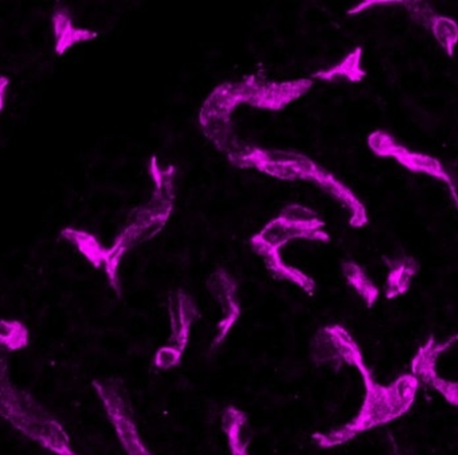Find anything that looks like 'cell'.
I'll return each instance as SVG.
<instances>
[{
    "mask_svg": "<svg viewBox=\"0 0 458 455\" xmlns=\"http://www.w3.org/2000/svg\"><path fill=\"white\" fill-rule=\"evenodd\" d=\"M0 398L2 415L22 435L55 454L80 455L72 447L63 425L47 414L29 393L14 387L6 376V368L2 371Z\"/></svg>",
    "mask_w": 458,
    "mask_h": 455,
    "instance_id": "obj_1",
    "label": "cell"
},
{
    "mask_svg": "<svg viewBox=\"0 0 458 455\" xmlns=\"http://www.w3.org/2000/svg\"><path fill=\"white\" fill-rule=\"evenodd\" d=\"M358 367L363 371L367 383V399L363 409L359 417L345 427V430L334 431L331 434H315L313 438L320 446H334L351 438L353 434L360 433L380 423L390 422L394 417L406 412L414 400L418 387L415 377H401L395 384L385 388L372 382L371 377H369V372L364 369L363 363L359 364Z\"/></svg>",
    "mask_w": 458,
    "mask_h": 455,
    "instance_id": "obj_2",
    "label": "cell"
},
{
    "mask_svg": "<svg viewBox=\"0 0 458 455\" xmlns=\"http://www.w3.org/2000/svg\"><path fill=\"white\" fill-rule=\"evenodd\" d=\"M93 387L127 455H154L144 444L139 434L130 401L123 395L117 383L95 380Z\"/></svg>",
    "mask_w": 458,
    "mask_h": 455,
    "instance_id": "obj_3",
    "label": "cell"
},
{
    "mask_svg": "<svg viewBox=\"0 0 458 455\" xmlns=\"http://www.w3.org/2000/svg\"><path fill=\"white\" fill-rule=\"evenodd\" d=\"M171 337L165 350L173 355L183 358L184 350L189 344L190 332L197 318V309L190 299H179L178 304L171 302Z\"/></svg>",
    "mask_w": 458,
    "mask_h": 455,
    "instance_id": "obj_4",
    "label": "cell"
},
{
    "mask_svg": "<svg viewBox=\"0 0 458 455\" xmlns=\"http://www.w3.org/2000/svg\"><path fill=\"white\" fill-rule=\"evenodd\" d=\"M248 425V415L234 406L225 409L222 414V428L227 436L232 455H249V439L243 438V428Z\"/></svg>",
    "mask_w": 458,
    "mask_h": 455,
    "instance_id": "obj_5",
    "label": "cell"
},
{
    "mask_svg": "<svg viewBox=\"0 0 458 455\" xmlns=\"http://www.w3.org/2000/svg\"><path fill=\"white\" fill-rule=\"evenodd\" d=\"M0 342L10 352L25 350L29 345V331L20 321H2Z\"/></svg>",
    "mask_w": 458,
    "mask_h": 455,
    "instance_id": "obj_6",
    "label": "cell"
}]
</instances>
